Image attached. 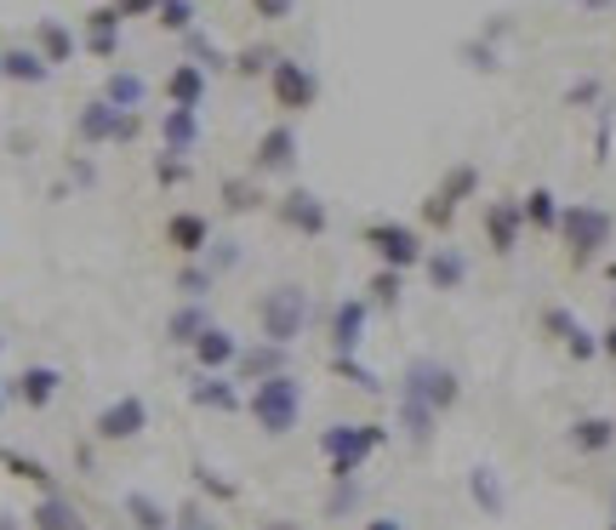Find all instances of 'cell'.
<instances>
[{
    "label": "cell",
    "mask_w": 616,
    "mask_h": 530,
    "mask_svg": "<svg viewBox=\"0 0 616 530\" xmlns=\"http://www.w3.org/2000/svg\"><path fill=\"white\" fill-rule=\"evenodd\" d=\"M457 400H462V376H457L446 360H434V354L411 360L405 376H400V428H405V440L422 451V445L434 440V422H440Z\"/></svg>",
    "instance_id": "6da1fadb"
},
{
    "label": "cell",
    "mask_w": 616,
    "mask_h": 530,
    "mask_svg": "<svg viewBox=\"0 0 616 530\" xmlns=\"http://www.w3.org/2000/svg\"><path fill=\"white\" fill-rule=\"evenodd\" d=\"M383 445H389V428H377V422H331L320 433V451H325L338 485H354V473L365 468V457L383 451Z\"/></svg>",
    "instance_id": "7a4b0ae2"
},
{
    "label": "cell",
    "mask_w": 616,
    "mask_h": 530,
    "mask_svg": "<svg viewBox=\"0 0 616 530\" xmlns=\"http://www.w3.org/2000/svg\"><path fill=\"white\" fill-rule=\"evenodd\" d=\"M365 530H405V524H400V519H394V513H383V519H371V524H365Z\"/></svg>",
    "instance_id": "f6af8a7d"
},
{
    "label": "cell",
    "mask_w": 616,
    "mask_h": 530,
    "mask_svg": "<svg viewBox=\"0 0 616 530\" xmlns=\"http://www.w3.org/2000/svg\"><path fill=\"white\" fill-rule=\"evenodd\" d=\"M46 75H52V63H46L35 46H12V52H0V80H18V86H40Z\"/></svg>",
    "instance_id": "44dd1931"
},
{
    "label": "cell",
    "mask_w": 616,
    "mask_h": 530,
    "mask_svg": "<svg viewBox=\"0 0 616 530\" xmlns=\"http://www.w3.org/2000/svg\"><path fill=\"white\" fill-rule=\"evenodd\" d=\"M605 279H616V263H610V268H605Z\"/></svg>",
    "instance_id": "7dc6e473"
},
{
    "label": "cell",
    "mask_w": 616,
    "mask_h": 530,
    "mask_svg": "<svg viewBox=\"0 0 616 530\" xmlns=\"http://www.w3.org/2000/svg\"><path fill=\"white\" fill-rule=\"evenodd\" d=\"M400 297H405V274H400V268H377V279H371V308H400Z\"/></svg>",
    "instance_id": "d6a6232c"
},
{
    "label": "cell",
    "mask_w": 616,
    "mask_h": 530,
    "mask_svg": "<svg viewBox=\"0 0 616 530\" xmlns=\"http://www.w3.org/2000/svg\"><path fill=\"white\" fill-rule=\"evenodd\" d=\"M80 23H86L80 46H86L91 58H115V52H120V23H126V18H120L115 7H98V12H86Z\"/></svg>",
    "instance_id": "e0dca14e"
},
{
    "label": "cell",
    "mask_w": 616,
    "mask_h": 530,
    "mask_svg": "<svg viewBox=\"0 0 616 530\" xmlns=\"http://www.w3.org/2000/svg\"><path fill=\"white\" fill-rule=\"evenodd\" d=\"M137 115H126V109H115V104H86L80 109V120H75V131H80V143H126V137H137Z\"/></svg>",
    "instance_id": "9c48e42d"
},
{
    "label": "cell",
    "mask_w": 616,
    "mask_h": 530,
    "mask_svg": "<svg viewBox=\"0 0 616 530\" xmlns=\"http://www.w3.org/2000/svg\"><path fill=\"white\" fill-rule=\"evenodd\" d=\"M166 239H172V252H183V257H201V252L212 246V223H206L201 212H172Z\"/></svg>",
    "instance_id": "d6986e66"
},
{
    "label": "cell",
    "mask_w": 616,
    "mask_h": 530,
    "mask_svg": "<svg viewBox=\"0 0 616 530\" xmlns=\"http://www.w3.org/2000/svg\"><path fill=\"white\" fill-rule=\"evenodd\" d=\"M155 18H160V29H172V35H188V29H195V18H201V12H195V0H160V12H155Z\"/></svg>",
    "instance_id": "836d02e7"
},
{
    "label": "cell",
    "mask_w": 616,
    "mask_h": 530,
    "mask_svg": "<svg viewBox=\"0 0 616 530\" xmlns=\"http://www.w3.org/2000/svg\"><path fill=\"white\" fill-rule=\"evenodd\" d=\"M257 325H263V336L274 349H292L303 336V325H309V292L303 285H274V292H263Z\"/></svg>",
    "instance_id": "5b68a950"
},
{
    "label": "cell",
    "mask_w": 616,
    "mask_h": 530,
    "mask_svg": "<svg viewBox=\"0 0 616 530\" xmlns=\"http://www.w3.org/2000/svg\"><path fill=\"white\" fill-rule=\"evenodd\" d=\"M0 462H7L18 479H29V485H40V491H52V473H46V462H35V457H18V451H0Z\"/></svg>",
    "instance_id": "e575fe53"
},
{
    "label": "cell",
    "mask_w": 616,
    "mask_h": 530,
    "mask_svg": "<svg viewBox=\"0 0 616 530\" xmlns=\"http://www.w3.org/2000/svg\"><path fill=\"white\" fill-rule=\"evenodd\" d=\"M126 513L137 519V530H166V524H172V519H166V513H160V508H155L149 497H137V491L126 497Z\"/></svg>",
    "instance_id": "d590c367"
},
{
    "label": "cell",
    "mask_w": 616,
    "mask_h": 530,
    "mask_svg": "<svg viewBox=\"0 0 616 530\" xmlns=\"http://www.w3.org/2000/svg\"><path fill=\"white\" fill-rule=\"evenodd\" d=\"M195 405H206V411H241V389H234L228 376H201L195 382Z\"/></svg>",
    "instance_id": "4dcf8cb0"
},
{
    "label": "cell",
    "mask_w": 616,
    "mask_h": 530,
    "mask_svg": "<svg viewBox=\"0 0 616 530\" xmlns=\"http://www.w3.org/2000/svg\"><path fill=\"white\" fill-rule=\"evenodd\" d=\"M610 530H616V524H610Z\"/></svg>",
    "instance_id": "681fc988"
},
{
    "label": "cell",
    "mask_w": 616,
    "mask_h": 530,
    "mask_svg": "<svg viewBox=\"0 0 616 530\" xmlns=\"http://www.w3.org/2000/svg\"><path fill=\"white\" fill-rule=\"evenodd\" d=\"M519 234H526V212H519V200H491L486 206V239L497 257H514L519 252Z\"/></svg>",
    "instance_id": "5bb4252c"
},
{
    "label": "cell",
    "mask_w": 616,
    "mask_h": 530,
    "mask_svg": "<svg viewBox=\"0 0 616 530\" xmlns=\"http://www.w3.org/2000/svg\"><path fill=\"white\" fill-rule=\"evenodd\" d=\"M120 18H144V12H160V0H115Z\"/></svg>",
    "instance_id": "b9f144b4"
},
{
    "label": "cell",
    "mask_w": 616,
    "mask_h": 530,
    "mask_svg": "<svg viewBox=\"0 0 616 530\" xmlns=\"http://www.w3.org/2000/svg\"><path fill=\"white\" fill-rule=\"evenodd\" d=\"M241 376H252V389L257 382H268V376H286V349H252V354H241V365H234Z\"/></svg>",
    "instance_id": "f546056e"
},
{
    "label": "cell",
    "mask_w": 616,
    "mask_h": 530,
    "mask_svg": "<svg viewBox=\"0 0 616 530\" xmlns=\"http://www.w3.org/2000/svg\"><path fill=\"white\" fill-rule=\"evenodd\" d=\"M206 325H212L206 303H183V308L166 320V331H172V343H177V349H195L201 336H206Z\"/></svg>",
    "instance_id": "f1b7e54d"
},
{
    "label": "cell",
    "mask_w": 616,
    "mask_h": 530,
    "mask_svg": "<svg viewBox=\"0 0 616 530\" xmlns=\"http://www.w3.org/2000/svg\"><path fill=\"white\" fill-rule=\"evenodd\" d=\"M468 491H473V502H480V513H502V485H497V473L491 468H473L468 473Z\"/></svg>",
    "instance_id": "1f68e13d"
},
{
    "label": "cell",
    "mask_w": 616,
    "mask_h": 530,
    "mask_svg": "<svg viewBox=\"0 0 616 530\" xmlns=\"http://www.w3.org/2000/svg\"><path fill=\"white\" fill-rule=\"evenodd\" d=\"M144 98H149V80L137 75V69H115V75L104 80V104H115V109H126V115L144 109Z\"/></svg>",
    "instance_id": "7402d4cb"
},
{
    "label": "cell",
    "mask_w": 616,
    "mask_h": 530,
    "mask_svg": "<svg viewBox=\"0 0 616 530\" xmlns=\"http://www.w3.org/2000/svg\"><path fill=\"white\" fill-rule=\"evenodd\" d=\"M473 195H480V166L462 160V166H451V171L434 183V195L422 200V223H429V228H451V223H457V206L473 200Z\"/></svg>",
    "instance_id": "52a82bcc"
},
{
    "label": "cell",
    "mask_w": 616,
    "mask_h": 530,
    "mask_svg": "<svg viewBox=\"0 0 616 530\" xmlns=\"http://www.w3.org/2000/svg\"><path fill=\"white\" fill-rule=\"evenodd\" d=\"M155 177H160V183H183V177H188V166H183V160H160V166H155Z\"/></svg>",
    "instance_id": "7bdbcfd3"
},
{
    "label": "cell",
    "mask_w": 616,
    "mask_h": 530,
    "mask_svg": "<svg viewBox=\"0 0 616 530\" xmlns=\"http://www.w3.org/2000/svg\"><path fill=\"white\" fill-rule=\"evenodd\" d=\"M252 7H257V18L280 23V18H292V12H297V0H252Z\"/></svg>",
    "instance_id": "ab89813d"
},
{
    "label": "cell",
    "mask_w": 616,
    "mask_h": 530,
    "mask_svg": "<svg viewBox=\"0 0 616 530\" xmlns=\"http://www.w3.org/2000/svg\"><path fill=\"white\" fill-rule=\"evenodd\" d=\"M160 131H166V155H188L201 143V109H166Z\"/></svg>",
    "instance_id": "d4e9b609"
},
{
    "label": "cell",
    "mask_w": 616,
    "mask_h": 530,
    "mask_svg": "<svg viewBox=\"0 0 616 530\" xmlns=\"http://www.w3.org/2000/svg\"><path fill=\"white\" fill-rule=\"evenodd\" d=\"M166 91H172V109H201V98H206V63H177L172 80H166Z\"/></svg>",
    "instance_id": "cb8c5ba5"
},
{
    "label": "cell",
    "mask_w": 616,
    "mask_h": 530,
    "mask_svg": "<svg viewBox=\"0 0 616 530\" xmlns=\"http://www.w3.org/2000/svg\"><path fill=\"white\" fill-rule=\"evenodd\" d=\"M0 405H7V400H0Z\"/></svg>",
    "instance_id": "c3c4849f"
},
{
    "label": "cell",
    "mask_w": 616,
    "mask_h": 530,
    "mask_svg": "<svg viewBox=\"0 0 616 530\" xmlns=\"http://www.w3.org/2000/svg\"><path fill=\"white\" fill-rule=\"evenodd\" d=\"M268 98H274V109H286V115H309L314 98H320V80H314V69L297 63V58H274V69H268Z\"/></svg>",
    "instance_id": "ba28073f"
},
{
    "label": "cell",
    "mask_w": 616,
    "mask_h": 530,
    "mask_svg": "<svg viewBox=\"0 0 616 530\" xmlns=\"http://www.w3.org/2000/svg\"><path fill=\"white\" fill-rule=\"evenodd\" d=\"M58 389H63V376L52 371V365H29V371H18V382H12V394L29 405V411H46L58 400Z\"/></svg>",
    "instance_id": "ac0fdd59"
},
{
    "label": "cell",
    "mask_w": 616,
    "mask_h": 530,
    "mask_svg": "<svg viewBox=\"0 0 616 530\" xmlns=\"http://www.w3.org/2000/svg\"><path fill=\"white\" fill-rule=\"evenodd\" d=\"M274 212H280V223H286L292 234H325V200L320 195H303V188H292L286 200H274Z\"/></svg>",
    "instance_id": "2e32d148"
},
{
    "label": "cell",
    "mask_w": 616,
    "mask_h": 530,
    "mask_svg": "<svg viewBox=\"0 0 616 530\" xmlns=\"http://www.w3.org/2000/svg\"><path fill=\"white\" fill-rule=\"evenodd\" d=\"M542 325L554 331V343H559L565 354H571V360H599V336H594V331H588L571 308H559V303H554V308H542Z\"/></svg>",
    "instance_id": "7c38bea8"
},
{
    "label": "cell",
    "mask_w": 616,
    "mask_h": 530,
    "mask_svg": "<svg viewBox=\"0 0 616 530\" xmlns=\"http://www.w3.org/2000/svg\"><path fill=\"white\" fill-rule=\"evenodd\" d=\"M268 69H274V52H263V46L241 52V75H268Z\"/></svg>",
    "instance_id": "f35d334b"
},
{
    "label": "cell",
    "mask_w": 616,
    "mask_h": 530,
    "mask_svg": "<svg viewBox=\"0 0 616 530\" xmlns=\"http://www.w3.org/2000/svg\"><path fill=\"white\" fill-rule=\"evenodd\" d=\"M331 365H338L343 376H354V389H365V394L383 389V382H377V371H365V365H354V360H331Z\"/></svg>",
    "instance_id": "74e56055"
},
{
    "label": "cell",
    "mask_w": 616,
    "mask_h": 530,
    "mask_svg": "<svg viewBox=\"0 0 616 530\" xmlns=\"http://www.w3.org/2000/svg\"><path fill=\"white\" fill-rule=\"evenodd\" d=\"M610 212L605 206H565V217H559V246H565V257H571V268H588L594 257H605V246H610Z\"/></svg>",
    "instance_id": "3957f363"
},
{
    "label": "cell",
    "mask_w": 616,
    "mask_h": 530,
    "mask_svg": "<svg viewBox=\"0 0 616 530\" xmlns=\"http://www.w3.org/2000/svg\"><path fill=\"white\" fill-rule=\"evenodd\" d=\"M252 416L268 440H286V433L303 422V382L297 376H268L252 389Z\"/></svg>",
    "instance_id": "277c9868"
},
{
    "label": "cell",
    "mask_w": 616,
    "mask_h": 530,
    "mask_svg": "<svg viewBox=\"0 0 616 530\" xmlns=\"http://www.w3.org/2000/svg\"><path fill=\"white\" fill-rule=\"evenodd\" d=\"M144 428H149V405H144V394H126V400H115V405L98 411V440H109V445L137 440Z\"/></svg>",
    "instance_id": "8fae6325"
},
{
    "label": "cell",
    "mask_w": 616,
    "mask_h": 530,
    "mask_svg": "<svg viewBox=\"0 0 616 530\" xmlns=\"http://www.w3.org/2000/svg\"><path fill=\"white\" fill-rule=\"evenodd\" d=\"M422 268H429L434 292H462V285H468V257L457 246H434L429 257H422Z\"/></svg>",
    "instance_id": "ffe728a7"
},
{
    "label": "cell",
    "mask_w": 616,
    "mask_h": 530,
    "mask_svg": "<svg viewBox=\"0 0 616 530\" xmlns=\"http://www.w3.org/2000/svg\"><path fill=\"white\" fill-rule=\"evenodd\" d=\"M268 530H297V524H286V519H274V524H268Z\"/></svg>",
    "instance_id": "bcb514c9"
},
{
    "label": "cell",
    "mask_w": 616,
    "mask_h": 530,
    "mask_svg": "<svg viewBox=\"0 0 616 530\" xmlns=\"http://www.w3.org/2000/svg\"><path fill=\"white\" fill-rule=\"evenodd\" d=\"M29 524H35V530H86L80 508H75V502H63L58 491H52V497H46V502H35Z\"/></svg>",
    "instance_id": "4316f807"
},
{
    "label": "cell",
    "mask_w": 616,
    "mask_h": 530,
    "mask_svg": "<svg viewBox=\"0 0 616 530\" xmlns=\"http://www.w3.org/2000/svg\"><path fill=\"white\" fill-rule=\"evenodd\" d=\"M519 212H526V228H537V234H559V217H565L554 188H531V195H519Z\"/></svg>",
    "instance_id": "603a6c76"
},
{
    "label": "cell",
    "mask_w": 616,
    "mask_h": 530,
    "mask_svg": "<svg viewBox=\"0 0 616 530\" xmlns=\"http://www.w3.org/2000/svg\"><path fill=\"white\" fill-rule=\"evenodd\" d=\"M365 325H371V303L365 297H343L338 308H331V354L349 360L365 343Z\"/></svg>",
    "instance_id": "30bf717a"
},
{
    "label": "cell",
    "mask_w": 616,
    "mask_h": 530,
    "mask_svg": "<svg viewBox=\"0 0 616 530\" xmlns=\"http://www.w3.org/2000/svg\"><path fill=\"white\" fill-rule=\"evenodd\" d=\"M571 445H577L583 457L610 451V445H616V422H610V416H577V422H571Z\"/></svg>",
    "instance_id": "484cf974"
},
{
    "label": "cell",
    "mask_w": 616,
    "mask_h": 530,
    "mask_svg": "<svg viewBox=\"0 0 616 530\" xmlns=\"http://www.w3.org/2000/svg\"><path fill=\"white\" fill-rule=\"evenodd\" d=\"M360 239L371 246L377 263H383V268H400V274L422 268V257H429V246H422V234H417L411 223H365Z\"/></svg>",
    "instance_id": "8992f818"
},
{
    "label": "cell",
    "mask_w": 616,
    "mask_h": 530,
    "mask_svg": "<svg viewBox=\"0 0 616 530\" xmlns=\"http://www.w3.org/2000/svg\"><path fill=\"white\" fill-rule=\"evenodd\" d=\"M241 336H234L228 325H206V336L195 343V360H201V371H212V376H223V371H234L241 365Z\"/></svg>",
    "instance_id": "9a60e30c"
},
{
    "label": "cell",
    "mask_w": 616,
    "mask_h": 530,
    "mask_svg": "<svg viewBox=\"0 0 616 530\" xmlns=\"http://www.w3.org/2000/svg\"><path fill=\"white\" fill-rule=\"evenodd\" d=\"M252 206H257L252 188H246V183H228V212H252Z\"/></svg>",
    "instance_id": "60d3db41"
},
{
    "label": "cell",
    "mask_w": 616,
    "mask_h": 530,
    "mask_svg": "<svg viewBox=\"0 0 616 530\" xmlns=\"http://www.w3.org/2000/svg\"><path fill=\"white\" fill-rule=\"evenodd\" d=\"M599 354H605V360H616V320L599 331Z\"/></svg>",
    "instance_id": "ee69618b"
},
{
    "label": "cell",
    "mask_w": 616,
    "mask_h": 530,
    "mask_svg": "<svg viewBox=\"0 0 616 530\" xmlns=\"http://www.w3.org/2000/svg\"><path fill=\"white\" fill-rule=\"evenodd\" d=\"M35 52H40L46 63H69V58H75V35H69L58 18H40V23H35Z\"/></svg>",
    "instance_id": "83f0119b"
},
{
    "label": "cell",
    "mask_w": 616,
    "mask_h": 530,
    "mask_svg": "<svg viewBox=\"0 0 616 530\" xmlns=\"http://www.w3.org/2000/svg\"><path fill=\"white\" fill-rule=\"evenodd\" d=\"M177 292H183L188 303H201V297L212 292V268H183V279H177Z\"/></svg>",
    "instance_id": "8d00e7d4"
},
{
    "label": "cell",
    "mask_w": 616,
    "mask_h": 530,
    "mask_svg": "<svg viewBox=\"0 0 616 530\" xmlns=\"http://www.w3.org/2000/svg\"><path fill=\"white\" fill-rule=\"evenodd\" d=\"M257 177H286V171H297V131L292 126H268L263 137H257Z\"/></svg>",
    "instance_id": "4fadbf2b"
}]
</instances>
